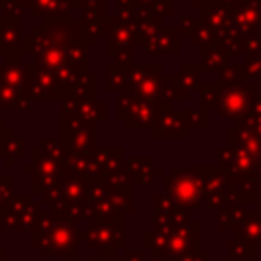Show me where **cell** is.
Segmentation results:
<instances>
[{
  "label": "cell",
  "mask_w": 261,
  "mask_h": 261,
  "mask_svg": "<svg viewBox=\"0 0 261 261\" xmlns=\"http://www.w3.org/2000/svg\"><path fill=\"white\" fill-rule=\"evenodd\" d=\"M253 104V84L245 82L241 86H226L222 90V112L224 116H232L237 120L245 118L251 112Z\"/></svg>",
  "instance_id": "cell-1"
},
{
  "label": "cell",
  "mask_w": 261,
  "mask_h": 261,
  "mask_svg": "<svg viewBox=\"0 0 261 261\" xmlns=\"http://www.w3.org/2000/svg\"><path fill=\"white\" fill-rule=\"evenodd\" d=\"M228 16H230L232 29L241 37H249L253 33L261 35V12L255 0H237L230 6Z\"/></svg>",
  "instance_id": "cell-2"
},
{
  "label": "cell",
  "mask_w": 261,
  "mask_h": 261,
  "mask_svg": "<svg viewBox=\"0 0 261 261\" xmlns=\"http://www.w3.org/2000/svg\"><path fill=\"white\" fill-rule=\"evenodd\" d=\"M220 77H222L224 88H226V86H241V84L247 82V80H245V73H243V65H226V67L222 69Z\"/></svg>",
  "instance_id": "cell-3"
},
{
  "label": "cell",
  "mask_w": 261,
  "mask_h": 261,
  "mask_svg": "<svg viewBox=\"0 0 261 261\" xmlns=\"http://www.w3.org/2000/svg\"><path fill=\"white\" fill-rule=\"evenodd\" d=\"M243 39L245 37H241L232 27H228V29H224L222 33H220V41H222V47L224 49H228V51H243Z\"/></svg>",
  "instance_id": "cell-4"
},
{
  "label": "cell",
  "mask_w": 261,
  "mask_h": 261,
  "mask_svg": "<svg viewBox=\"0 0 261 261\" xmlns=\"http://www.w3.org/2000/svg\"><path fill=\"white\" fill-rule=\"evenodd\" d=\"M243 73H245V80L249 82H261V55L247 59L243 63Z\"/></svg>",
  "instance_id": "cell-5"
},
{
  "label": "cell",
  "mask_w": 261,
  "mask_h": 261,
  "mask_svg": "<svg viewBox=\"0 0 261 261\" xmlns=\"http://www.w3.org/2000/svg\"><path fill=\"white\" fill-rule=\"evenodd\" d=\"M243 53L247 55V59L261 55V35L259 33H253L243 39Z\"/></svg>",
  "instance_id": "cell-6"
},
{
  "label": "cell",
  "mask_w": 261,
  "mask_h": 261,
  "mask_svg": "<svg viewBox=\"0 0 261 261\" xmlns=\"http://www.w3.org/2000/svg\"><path fill=\"white\" fill-rule=\"evenodd\" d=\"M218 2H220V4H222V8H224V6H232L237 0H218Z\"/></svg>",
  "instance_id": "cell-7"
},
{
  "label": "cell",
  "mask_w": 261,
  "mask_h": 261,
  "mask_svg": "<svg viewBox=\"0 0 261 261\" xmlns=\"http://www.w3.org/2000/svg\"><path fill=\"white\" fill-rule=\"evenodd\" d=\"M255 175L259 177V181H261V163H259V167H257V171H255Z\"/></svg>",
  "instance_id": "cell-8"
},
{
  "label": "cell",
  "mask_w": 261,
  "mask_h": 261,
  "mask_svg": "<svg viewBox=\"0 0 261 261\" xmlns=\"http://www.w3.org/2000/svg\"><path fill=\"white\" fill-rule=\"evenodd\" d=\"M257 2V8H259V12H261V0H255Z\"/></svg>",
  "instance_id": "cell-9"
},
{
  "label": "cell",
  "mask_w": 261,
  "mask_h": 261,
  "mask_svg": "<svg viewBox=\"0 0 261 261\" xmlns=\"http://www.w3.org/2000/svg\"><path fill=\"white\" fill-rule=\"evenodd\" d=\"M259 92H261V84H259Z\"/></svg>",
  "instance_id": "cell-10"
}]
</instances>
